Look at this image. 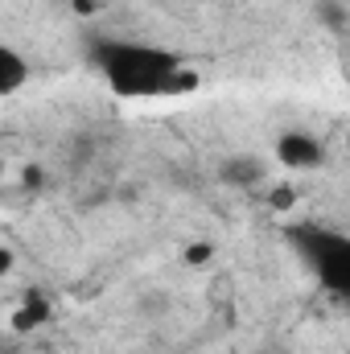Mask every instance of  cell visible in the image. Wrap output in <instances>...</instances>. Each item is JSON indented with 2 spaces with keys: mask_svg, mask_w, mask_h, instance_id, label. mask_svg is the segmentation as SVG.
Masks as SVG:
<instances>
[{
  "mask_svg": "<svg viewBox=\"0 0 350 354\" xmlns=\"http://www.w3.org/2000/svg\"><path fill=\"white\" fill-rule=\"evenodd\" d=\"M293 248L309 260V268L317 272V284L330 297H350V239L338 231H326L317 223H301L288 227Z\"/></svg>",
  "mask_w": 350,
  "mask_h": 354,
  "instance_id": "cell-2",
  "label": "cell"
},
{
  "mask_svg": "<svg viewBox=\"0 0 350 354\" xmlns=\"http://www.w3.org/2000/svg\"><path fill=\"white\" fill-rule=\"evenodd\" d=\"M219 181L227 189H256V185L268 181V161L260 153H235L219 165Z\"/></svg>",
  "mask_w": 350,
  "mask_h": 354,
  "instance_id": "cell-4",
  "label": "cell"
},
{
  "mask_svg": "<svg viewBox=\"0 0 350 354\" xmlns=\"http://www.w3.org/2000/svg\"><path fill=\"white\" fill-rule=\"evenodd\" d=\"M202 260H210V248H206V243H198V248H185V264H202Z\"/></svg>",
  "mask_w": 350,
  "mask_h": 354,
  "instance_id": "cell-9",
  "label": "cell"
},
{
  "mask_svg": "<svg viewBox=\"0 0 350 354\" xmlns=\"http://www.w3.org/2000/svg\"><path fill=\"white\" fill-rule=\"evenodd\" d=\"M95 66L120 99H177L198 91V71H190L174 50L153 41H95Z\"/></svg>",
  "mask_w": 350,
  "mask_h": 354,
  "instance_id": "cell-1",
  "label": "cell"
},
{
  "mask_svg": "<svg viewBox=\"0 0 350 354\" xmlns=\"http://www.w3.org/2000/svg\"><path fill=\"white\" fill-rule=\"evenodd\" d=\"M272 153H276V161H280L284 169H297V174L326 165V145H322L313 132H284Z\"/></svg>",
  "mask_w": 350,
  "mask_h": 354,
  "instance_id": "cell-3",
  "label": "cell"
},
{
  "mask_svg": "<svg viewBox=\"0 0 350 354\" xmlns=\"http://www.w3.org/2000/svg\"><path fill=\"white\" fill-rule=\"evenodd\" d=\"M46 322H50V301H46L42 292H29L25 305L12 313V330H17V334H29V330H37V326H46Z\"/></svg>",
  "mask_w": 350,
  "mask_h": 354,
  "instance_id": "cell-6",
  "label": "cell"
},
{
  "mask_svg": "<svg viewBox=\"0 0 350 354\" xmlns=\"http://www.w3.org/2000/svg\"><path fill=\"white\" fill-rule=\"evenodd\" d=\"M25 83H29V62L12 46H0V99L4 95H17Z\"/></svg>",
  "mask_w": 350,
  "mask_h": 354,
  "instance_id": "cell-5",
  "label": "cell"
},
{
  "mask_svg": "<svg viewBox=\"0 0 350 354\" xmlns=\"http://www.w3.org/2000/svg\"><path fill=\"white\" fill-rule=\"evenodd\" d=\"M293 198H297V194H293V185H276V189L268 194V206H272V210H288V206H293Z\"/></svg>",
  "mask_w": 350,
  "mask_h": 354,
  "instance_id": "cell-7",
  "label": "cell"
},
{
  "mask_svg": "<svg viewBox=\"0 0 350 354\" xmlns=\"http://www.w3.org/2000/svg\"><path fill=\"white\" fill-rule=\"evenodd\" d=\"M12 264H17V256H12V248H4V243H0V284H4V276L12 272Z\"/></svg>",
  "mask_w": 350,
  "mask_h": 354,
  "instance_id": "cell-8",
  "label": "cell"
}]
</instances>
